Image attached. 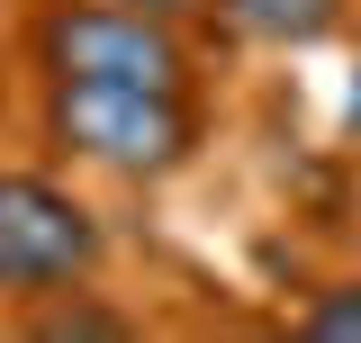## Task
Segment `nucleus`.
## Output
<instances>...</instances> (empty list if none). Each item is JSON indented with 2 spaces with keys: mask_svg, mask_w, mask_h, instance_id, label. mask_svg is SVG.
Wrapping results in <instances>:
<instances>
[{
  "mask_svg": "<svg viewBox=\"0 0 361 343\" xmlns=\"http://www.w3.org/2000/svg\"><path fill=\"white\" fill-rule=\"evenodd\" d=\"M109 271V217L73 181L37 163H0V316Z\"/></svg>",
  "mask_w": 361,
  "mask_h": 343,
  "instance_id": "7ed1b4c3",
  "label": "nucleus"
},
{
  "mask_svg": "<svg viewBox=\"0 0 361 343\" xmlns=\"http://www.w3.org/2000/svg\"><path fill=\"white\" fill-rule=\"evenodd\" d=\"M18 64L37 82H172L199 90V37L127 0H27Z\"/></svg>",
  "mask_w": 361,
  "mask_h": 343,
  "instance_id": "f03ea898",
  "label": "nucleus"
},
{
  "mask_svg": "<svg viewBox=\"0 0 361 343\" xmlns=\"http://www.w3.org/2000/svg\"><path fill=\"white\" fill-rule=\"evenodd\" d=\"M0 109H9V45H0Z\"/></svg>",
  "mask_w": 361,
  "mask_h": 343,
  "instance_id": "0eeeda50",
  "label": "nucleus"
},
{
  "mask_svg": "<svg viewBox=\"0 0 361 343\" xmlns=\"http://www.w3.org/2000/svg\"><path fill=\"white\" fill-rule=\"evenodd\" d=\"M37 145L63 172L163 190L208 145V100L172 82H37Z\"/></svg>",
  "mask_w": 361,
  "mask_h": 343,
  "instance_id": "f257e3e1",
  "label": "nucleus"
},
{
  "mask_svg": "<svg viewBox=\"0 0 361 343\" xmlns=\"http://www.w3.org/2000/svg\"><path fill=\"white\" fill-rule=\"evenodd\" d=\"M353 37H361V0H353Z\"/></svg>",
  "mask_w": 361,
  "mask_h": 343,
  "instance_id": "6e6552de",
  "label": "nucleus"
},
{
  "mask_svg": "<svg viewBox=\"0 0 361 343\" xmlns=\"http://www.w3.org/2000/svg\"><path fill=\"white\" fill-rule=\"evenodd\" d=\"M217 28L271 54H316V45L353 37V0H217Z\"/></svg>",
  "mask_w": 361,
  "mask_h": 343,
  "instance_id": "20e7f679",
  "label": "nucleus"
},
{
  "mask_svg": "<svg viewBox=\"0 0 361 343\" xmlns=\"http://www.w3.org/2000/svg\"><path fill=\"white\" fill-rule=\"evenodd\" d=\"M289 335L307 343H361V280H325L289 307Z\"/></svg>",
  "mask_w": 361,
  "mask_h": 343,
  "instance_id": "39448f33",
  "label": "nucleus"
},
{
  "mask_svg": "<svg viewBox=\"0 0 361 343\" xmlns=\"http://www.w3.org/2000/svg\"><path fill=\"white\" fill-rule=\"evenodd\" d=\"M127 9H154V18H172V28H217V0H127Z\"/></svg>",
  "mask_w": 361,
  "mask_h": 343,
  "instance_id": "423d86ee",
  "label": "nucleus"
}]
</instances>
